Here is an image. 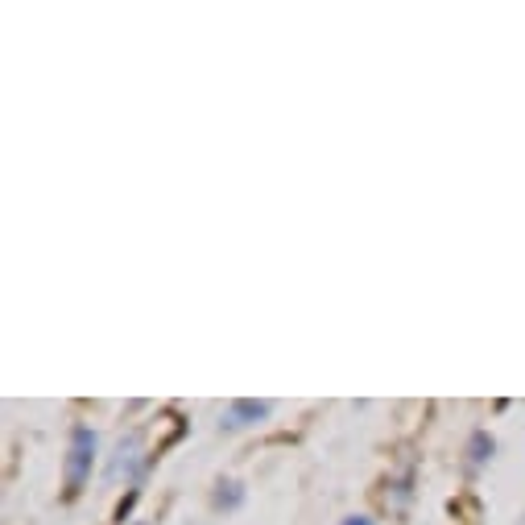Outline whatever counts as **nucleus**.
I'll list each match as a JSON object with an SVG mask.
<instances>
[{
    "label": "nucleus",
    "instance_id": "nucleus-2",
    "mask_svg": "<svg viewBox=\"0 0 525 525\" xmlns=\"http://www.w3.org/2000/svg\"><path fill=\"white\" fill-rule=\"evenodd\" d=\"M269 401H257V397H236L232 406L220 414V430H240V426H257L269 418Z\"/></svg>",
    "mask_w": 525,
    "mask_h": 525
},
{
    "label": "nucleus",
    "instance_id": "nucleus-1",
    "mask_svg": "<svg viewBox=\"0 0 525 525\" xmlns=\"http://www.w3.org/2000/svg\"><path fill=\"white\" fill-rule=\"evenodd\" d=\"M96 430H91L87 422H75L71 426V447H67V501H75L83 484L91 480V468H96Z\"/></svg>",
    "mask_w": 525,
    "mask_h": 525
},
{
    "label": "nucleus",
    "instance_id": "nucleus-7",
    "mask_svg": "<svg viewBox=\"0 0 525 525\" xmlns=\"http://www.w3.org/2000/svg\"><path fill=\"white\" fill-rule=\"evenodd\" d=\"M133 525H149V521H133Z\"/></svg>",
    "mask_w": 525,
    "mask_h": 525
},
{
    "label": "nucleus",
    "instance_id": "nucleus-5",
    "mask_svg": "<svg viewBox=\"0 0 525 525\" xmlns=\"http://www.w3.org/2000/svg\"><path fill=\"white\" fill-rule=\"evenodd\" d=\"M137 501H141V488L133 484V488L125 492V497H120V505H116V513H112V521H116V525H125V521H129V513L137 509Z\"/></svg>",
    "mask_w": 525,
    "mask_h": 525
},
{
    "label": "nucleus",
    "instance_id": "nucleus-4",
    "mask_svg": "<svg viewBox=\"0 0 525 525\" xmlns=\"http://www.w3.org/2000/svg\"><path fill=\"white\" fill-rule=\"evenodd\" d=\"M492 451H497V443H492L488 430H476V435L468 439V463L472 468H484V463L492 459Z\"/></svg>",
    "mask_w": 525,
    "mask_h": 525
},
{
    "label": "nucleus",
    "instance_id": "nucleus-3",
    "mask_svg": "<svg viewBox=\"0 0 525 525\" xmlns=\"http://www.w3.org/2000/svg\"><path fill=\"white\" fill-rule=\"evenodd\" d=\"M211 505H215V509H224V513L240 509V505H244V484H240V480H224L220 488H215V497H211Z\"/></svg>",
    "mask_w": 525,
    "mask_h": 525
},
{
    "label": "nucleus",
    "instance_id": "nucleus-6",
    "mask_svg": "<svg viewBox=\"0 0 525 525\" xmlns=\"http://www.w3.org/2000/svg\"><path fill=\"white\" fill-rule=\"evenodd\" d=\"M339 525H377V521H373V517H364V513H352V517H344Z\"/></svg>",
    "mask_w": 525,
    "mask_h": 525
}]
</instances>
